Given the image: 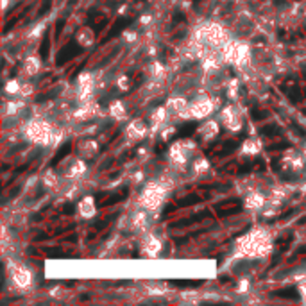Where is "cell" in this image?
Listing matches in <instances>:
<instances>
[{"mask_svg":"<svg viewBox=\"0 0 306 306\" xmlns=\"http://www.w3.org/2000/svg\"><path fill=\"white\" fill-rule=\"evenodd\" d=\"M165 149H167V145H163V143H159V145H156V154H163Z\"/></svg>","mask_w":306,"mask_h":306,"instance_id":"cell-19","label":"cell"},{"mask_svg":"<svg viewBox=\"0 0 306 306\" xmlns=\"http://www.w3.org/2000/svg\"><path fill=\"white\" fill-rule=\"evenodd\" d=\"M267 111H256V109H252V118H265L267 116Z\"/></svg>","mask_w":306,"mask_h":306,"instance_id":"cell-15","label":"cell"},{"mask_svg":"<svg viewBox=\"0 0 306 306\" xmlns=\"http://www.w3.org/2000/svg\"><path fill=\"white\" fill-rule=\"evenodd\" d=\"M56 95H57V92H52V93H47V95H40L36 100H38V102H43V100H49V99H52V97H56Z\"/></svg>","mask_w":306,"mask_h":306,"instance_id":"cell-14","label":"cell"},{"mask_svg":"<svg viewBox=\"0 0 306 306\" xmlns=\"http://www.w3.org/2000/svg\"><path fill=\"white\" fill-rule=\"evenodd\" d=\"M170 285L177 286V288H197V286L202 285V281H192V279H172Z\"/></svg>","mask_w":306,"mask_h":306,"instance_id":"cell-4","label":"cell"},{"mask_svg":"<svg viewBox=\"0 0 306 306\" xmlns=\"http://www.w3.org/2000/svg\"><path fill=\"white\" fill-rule=\"evenodd\" d=\"M70 150H72V142H66V143L63 145V147L59 149V152H57V154H56L54 158H52L50 165H57V163H59V161H61V159H63L64 156H66V154H68V152H70Z\"/></svg>","mask_w":306,"mask_h":306,"instance_id":"cell-6","label":"cell"},{"mask_svg":"<svg viewBox=\"0 0 306 306\" xmlns=\"http://www.w3.org/2000/svg\"><path fill=\"white\" fill-rule=\"evenodd\" d=\"M49 9H50V0H45V4H43V7L40 9L38 16H43V14H47V13H49Z\"/></svg>","mask_w":306,"mask_h":306,"instance_id":"cell-12","label":"cell"},{"mask_svg":"<svg viewBox=\"0 0 306 306\" xmlns=\"http://www.w3.org/2000/svg\"><path fill=\"white\" fill-rule=\"evenodd\" d=\"M304 113H306V109H304Z\"/></svg>","mask_w":306,"mask_h":306,"instance_id":"cell-23","label":"cell"},{"mask_svg":"<svg viewBox=\"0 0 306 306\" xmlns=\"http://www.w3.org/2000/svg\"><path fill=\"white\" fill-rule=\"evenodd\" d=\"M294 129H295V131H297V133H299V136H306V131H304V129H303V127H299V125H297V124H294Z\"/></svg>","mask_w":306,"mask_h":306,"instance_id":"cell-20","label":"cell"},{"mask_svg":"<svg viewBox=\"0 0 306 306\" xmlns=\"http://www.w3.org/2000/svg\"><path fill=\"white\" fill-rule=\"evenodd\" d=\"M274 133H279L278 125H265V127L260 129V134H263V136H272Z\"/></svg>","mask_w":306,"mask_h":306,"instance_id":"cell-10","label":"cell"},{"mask_svg":"<svg viewBox=\"0 0 306 306\" xmlns=\"http://www.w3.org/2000/svg\"><path fill=\"white\" fill-rule=\"evenodd\" d=\"M193 202H200V195L192 193V195H188L186 199H181L177 204H179V206H188V204H193Z\"/></svg>","mask_w":306,"mask_h":306,"instance_id":"cell-9","label":"cell"},{"mask_svg":"<svg viewBox=\"0 0 306 306\" xmlns=\"http://www.w3.org/2000/svg\"><path fill=\"white\" fill-rule=\"evenodd\" d=\"M63 27H64V20H59L56 23V36H59L61 34V31H63Z\"/></svg>","mask_w":306,"mask_h":306,"instance_id":"cell-17","label":"cell"},{"mask_svg":"<svg viewBox=\"0 0 306 306\" xmlns=\"http://www.w3.org/2000/svg\"><path fill=\"white\" fill-rule=\"evenodd\" d=\"M93 16H95V11H90V16H88V25H90V27H92L97 34H99L100 31L107 25V20L104 18V16H99V18H93Z\"/></svg>","mask_w":306,"mask_h":306,"instance_id":"cell-3","label":"cell"},{"mask_svg":"<svg viewBox=\"0 0 306 306\" xmlns=\"http://www.w3.org/2000/svg\"><path fill=\"white\" fill-rule=\"evenodd\" d=\"M82 52V47L79 45L75 40H72V41H68L66 45H64L63 49L59 50V56H57V59H56V63H57V66H63L66 61H70V59H73L75 56H79Z\"/></svg>","mask_w":306,"mask_h":306,"instance_id":"cell-1","label":"cell"},{"mask_svg":"<svg viewBox=\"0 0 306 306\" xmlns=\"http://www.w3.org/2000/svg\"><path fill=\"white\" fill-rule=\"evenodd\" d=\"M64 213H66V215H73V213H75V204H66V206H64Z\"/></svg>","mask_w":306,"mask_h":306,"instance_id":"cell-16","label":"cell"},{"mask_svg":"<svg viewBox=\"0 0 306 306\" xmlns=\"http://www.w3.org/2000/svg\"><path fill=\"white\" fill-rule=\"evenodd\" d=\"M199 2H200V0H193V4H199Z\"/></svg>","mask_w":306,"mask_h":306,"instance_id":"cell-22","label":"cell"},{"mask_svg":"<svg viewBox=\"0 0 306 306\" xmlns=\"http://www.w3.org/2000/svg\"><path fill=\"white\" fill-rule=\"evenodd\" d=\"M49 47H50V38H49V32H45V38H43L41 45H40V56L43 59L49 57Z\"/></svg>","mask_w":306,"mask_h":306,"instance_id":"cell-8","label":"cell"},{"mask_svg":"<svg viewBox=\"0 0 306 306\" xmlns=\"http://www.w3.org/2000/svg\"><path fill=\"white\" fill-rule=\"evenodd\" d=\"M131 18H118V20L115 21V25H113V29L109 31V34L102 40V43H106V41H109L111 38H116V36H120V32L124 31V29L127 27V25H131Z\"/></svg>","mask_w":306,"mask_h":306,"instance_id":"cell-2","label":"cell"},{"mask_svg":"<svg viewBox=\"0 0 306 306\" xmlns=\"http://www.w3.org/2000/svg\"><path fill=\"white\" fill-rule=\"evenodd\" d=\"M286 147H290V143L283 142V143H279V145H271L269 150H281V149H286Z\"/></svg>","mask_w":306,"mask_h":306,"instance_id":"cell-13","label":"cell"},{"mask_svg":"<svg viewBox=\"0 0 306 306\" xmlns=\"http://www.w3.org/2000/svg\"><path fill=\"white\" fill-rule=\"evenodd\" d=\"M185 20V14L183 13H176L174 14V23H179V21H183Z\"/></svg>","mask_w":306,"mask_h":306,"instance_id":"cell-18","label":"cell"},{"mask_svg":"<svg viewBox=\"0 0 306 306\" xmlns=\"http://www.w3.org/2000/svg\"><path fill=\"white\" fill-rule=\"evenodd\" d=\"M172 209H174V206H172V204H168V206H167V208H165V217H167V215H168V213H170V211H172Z\"/></svg>","mask_w":306,"mask_h":306,"instance_id":"cell-21","label":"cell"},{"mask_svg":"<svg viewBox=\"0 0 306 306\" xmlns=\"http://www.w3.org/2000/svg\"><path fill=\"white\" fill-rule=\"evenodd\" d=\"M197 122H188V124H183L181 127L177 129V138H185V136H192L197 129Z\"/></svg>","mask_w":306,"mask_h":306,"instance_id":"cell-5","label":"cell"},{"mask_svg":"<svg viewBox=\"0 0 306 306\" xmlns=\"http://www.w3.org/2000/svg\"><path fill=\"white\" fill-rule=\"evenodd\" d=\"M288 97H290L292 102H299V100H301V92L297 90V88H294L292 92H288Z\"/></svg>","mask_w":306,"mask_h":306,"instance_id":"cell-11","label":"cell"},{"mask_svg":"<svg viewBox=\"0 0 306 306\" xmlns=\"http://www.w3.org/2000/svg\"><path fill=\"white\" fill-rule=\"evenodd\" d=\"M276 297H286V299H299V294L295 288H286V290H278L274 294Z\"/></svg>","mask_w":306,"mask_h":306,"instance_id":"cell-7","label":"cell"}]
</instances>
